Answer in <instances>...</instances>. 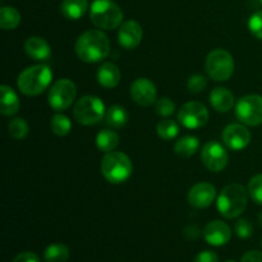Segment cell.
I'll return each mask as SVG.
<instances>
[{"mask_svg": "<svg viewBox=\"0 0 262 262\" xmlns=\"http://www.w3.org/2000/svg\"><path fill=\"white\" fill-rule=\"evenodd\" d=\"M76 54L84 63H97L110 53V41L100 30H90L82 33L76 41Z\"/></svg>", "mask_w": 262, "mask_h": 262, "instance_id": "obj_1", "label": "cell"}, {"mask_svg": "<svg viewBox=\"0 0 262 262\" xmlns=\"http://www.w3.org/2000/svg\"><path fill=\"white\" fill-rule=\"evenodd\" d=\"M53 72L45 64H36L20 72L17 79L19 91L26 96H37L42 94L51 83Z\"/></svg>", "mask_w": 262, "mask_h": 262, "instance_id": "obj_2", "label": "cell"}, {"mask_svg": "<svg viewBox=\"0 0 262 262\" xmlns=\"http://www.w3.org/2000/svg\"><path fill=\"white\" fill-rule=\"evenodd\" d=\"M217 210L227 219H235L247 207V192L242 184L233 183L224 187L216 201Z\"/></svg>", "mask_w": 262, "mask_h": 262, "instance_id": "obj_3", "label": "cell"}, {"mask_svg": "<svg viewBox=\"0 0 262 262\" xmlns=\"http://www.w3.org/2000/svg\"><path fill=\"white\" fill-rule=\"evenodd\" d=\"M123 10L113 0H95L90 7V19L97 28L114 30L122 26Z\"/></svg>", "mask_w": 262, "mask_h": 262, "instance_id": "obj_4", "label": "cell"}, {"mask_svg": "<svg viewBox=\"0 0 262 262\" xmlns=\"http://www.w3.org/2000/svg\"><path fill=\"white\" fill-rule=\"evenodd\" d=\"M133 173V164L125 154L112 151L101 160V174L113 184L124 183Z\"/></svg>", "mask_w": 262, "mask_h": 262, "instance_id": "obj_5", "label": "cell"}, {"mask_svg": "<svg viewBox=\"0 0 262 262\" xmlns=\"http://www.w3.org/2000/svg\"><path fill=\"white\" fill-rule=\"evenodd\" d=\"M205 69L207 76L214 81H228L234 73V59L229 51L224 49H215L207 55Z\"/></svg>", "mask_w": 262, "mask_h": 262, "instance_id": "obj_6", "label": "cell"}, {"mask_svg": "<svg viewBox=\"0 0 262 262\" xmlns=\"http://www.w3.org/2000/svg\"><path fill=\"white\" fill-rule=\"evenodd\" d=\"M105 105L97 96L87 95L81 97L73 107V117L79 124L94 125L105 118Z\"/></svg>", "mask_w": 262, "mask_h": 262, "instance_id": "obj_7", "label": "cell"}, {"mask_svg": "<svg viewBox=\"0 0 262 262\" xmlns=\"http://www.w3.org/2000/svg\"><path fill=\"white\" fill-rule=\"evenodd\" d=\"M235 117L241 123L250 127L262 124V96L246 95L235 104Z\"/></svg>", "mask_w": 262, "mask_h": 262, "instance_id": "obj_8", "label": "cell"}, {"mask_svg": "<svg viewBox=\"0 0 262 262\" xmlns=\"http://www.w3.org/2000/svg\"><path fill=\"white\" fill-rule=\"evenodd\" d=\"M76 95L77 87L74 82L68 78H61L56 81L49 90V105L55 112H63V110H67L73 104Z\"/></svg>", "mask_w": 262, "mask_h": 262, "instance_id": "obj_9", "label": "cell"}, {"mask_svg": "<svg viewBox=\"0 0 262 262\" xmlns=\"http://www.w3.org/2000/svg\"><path fill=\"white\" fill-rule=\"evenodd\" d=\"M209 110L199 101L186 102L178 112V120L188 129H197L204 127L209 120Z\"/></svg>", "mask_w": 262, "mask_h": 262, "instance_id": "obj_10", "label": "cell"}, {"mask_svg": "<svg viewBox=\"0 0 262 262\" xmlns=\"http://www.w3.org/2000/svg\"><path fill=\"white\" fill-rule=\"evenodd\" d=\"M201 160L210 171L219 173L224 170L229 161V155L224 146L215 141H210L202 147Z\"/></svg>", "mask_w": 262, "mask_h": 262, "instance_id": "obj_11", "label": "cell"}, {"mask_svg": "<svg viewBox=\"0 0 262 262\" xmlns=\"http://www.w3.org/2000/svg\"><path fill=\"white\" fill-rule=\"evenodd\" d=\"M130 97L140 106H151L156 102L158 90L148 78H137L130 84Z\"/></svg>", "mask_w": 262, "mask_h": 262, "instance_id": "obj_12", "label": "cell"}, {"mask_svg": "<svg viewBox=\"0 0 262 262\" xmlns=\"http://www.w3.org/2000/svg\"><path fill=\"white\" fill-rule=\"evenodd\" d=\"M223 143L225 147L233 151H241L250 145L251 133L245 125L229 124L224 128L222 135Z\"/></svg>", "mask_w": 262, "mask_h": 262, "instance_id": "obj_13", "label": "cell"}, {"mask_svg": "<svg viewBox=\"0 0 262 262\" xmlns=\"http://www.w3.org/2000/svg\"><path fill=\"white\" fill-rule=\"evenodd\" d=\"M143 37L142 26L137 20H127L122 23L118 31V41L119 45L125 50H133L141 43Z\"/></svg>", "mask_w": 262, "mask_h": 262, "instance_id": "obj_14", "label": "cell"}, {"mask_svg": "<svg viewBox=\"0 0 262 262\" xmlns=\"http://www.w3.org/2000/svg\"><path fill=\"white\" fill-rule=\"evenodd\" d=\"M215 197H216V188L207 182H200L194 184L188 192L189 205L196 209L209 207L215 201Z\"/></svg>", "mask_w": 262, "mask_h": 262, "instance_id": "obj_15", "label": "cell"}, {"mask_svg": "<svg viewBox=\"0 0 262 262\" xmlns=\"http://www.w3.org/2000/svg\"><path fill=\"white\" fill-rule=\"evenodd\" d=\"M204 238L210 246L220 247V246L227 245L232 238V230L227 223L222 220H214L210 222L204 229Z\"/></svg>", "mask_w": 262, "mask_h": 262, "instance_id": "obj_16", "label": "cell"}, {"mask_svg": "<svg viewBox=\"0 0 262 262\" xmlns=\"http://www.w3.org/2000/svg\"><path fill=\"white\" fill-rule=\"evenodd\" d=\"M25 51L31 59L37 61H46L51 56V48L45 38L40 36L28 37L25 42Z\"/></svg>", "mask_w": 262, "mask_h": 262, "instance_id": "obj_17", "label": "cell"}, {"mask_svg": "<svg viewBox=\"0 0 262 262\" xmlns=\"http://www.w3.org/2000/svg\"><path fill=\"white\" fill-rule=\"evenodd\" d=\"M20 107V101L18 95L12 87L3 84L0 86V113L4 117L17 114Z\"/></svg>", "mask_w": 262, "mask_h": 262, "instance_id": "obj_18", "label": "cell"}, {"mask_svg": "<svg viewBox=\"0 0 262 262\" xmlns=\"http://www.w3.org/2000/svg\"><path fill=\"white\" fill-rule=\"evenodd\" d=\"M210 104L216 112L227 113L234 106V95L225 87H216L210 94Z\"/></svg>", "mask_w": 262, "mask_h": 262, "instance_id": "obj_19", "label": "cell"}, {"mask_svg": "<svg viewBox=\"0 0 262 262\" xmlns=\"http://www.w3.org/2000/svg\"><path fill=\"white\" fill-rule=\"evenodd\" d=\"M97 82L104 89H114L119 84L122 73L114 63H104L97 71Z\"/></svg>", "mask_w": 262, "mask_h": 262, "instance_id": "obj_20", "label": "cell"}, {"mask_svg": "<svg viewBox=\"0 0 262 262\" xmlns=\"http://www.w3.org/2000/svg\"><path fill=\"white\" fill-rule=\"evenodd\" d=\"M89 9V0H63L60 13L67 19H79Z\"/></svg>", "mask_w": 262, "mask_h": 262, "instance_id": "obj_21", "label": "cell"}, {"mask_svg": "<svg viewBox=\"0 0 262 262\" xmlns=\"http://www.w3.org/2000/svg\"><path fill=\"white\" fill-rule=\"evenodd\" d=\"M200 147L199 138L194 136H184V137L179 138L174 145V152L179 156V158H191L192 155L196 154V151Z\"/></svg>", "mask_w": 262, "mask_h": 262, "instance_id": "obj_22", "label": "cell"}, {"mask_svg": "<svg viewBox=\"0 0 262 262\" xmlns=\"http://www.w3.org/2000/svg\"><path fill=\"white\" fill-rule=\"evenodd\" d=\"M105 123L113 128H123L129 120L127 110L120 105H113L105 113Z\"/></svg>", "mask_w": 262, "mask_h": 262, "instance_id": "obj_23", "label": "cell"}, {"mask_svg": "<svg viewBox=\"0 0 262 262\" xmlns=\"http://www.w3.org/2000/svg\"><path fill=\"white\" fill-rule=\"evenodd\" d=\"M119 145V136L113 129H104L96 136V146L102 152H112Z\"/></svg>", "mask_w": 262, "mask_h": 262, "instance_id": "obj_24", "label": "cell"}, {"mask_svg": "<svg viewBox=\"0 0 262 262\" xmlns=\"http://www.w3.org/2000/svg\"><path fill=\"white\" fill-rule=\"evenodd\" d=\"M22 17L20 13L13 7H2L0 9V27L4 31L14 30L19 26Z\"/></svg>", "mask_w": 262, "mask_h": 262, "instance_id": "obj_25", "label": "cell"}, {"mask_svg": "<svg viewBox=\"0 0 262 262\" xmlns=\"http://www.w3.org/2000/svg\"><path fill=\"white\" fill-rule=\"evenodd\" d=\"M46 262H67L69 258V248L63 243H53L43 252Z\"/></svg>", "mask_w": 262, "mask_h": 262, "instance_id": "obj_26", "label": "cell"}, {"mask_svg": "<svg viewBox=\"0 0 262 262\" xmlns=\"http://www.w3.org/2000/svg\"><path fill=\"white\" fill-rule=\"evenodd\" d=\"M50 127L54 135L56 136H67L72 129V122L67 115L61 114V113H56L53 115L50 120Z\"/></svg>", "mask_w": 262, "mask_h": 262, "instance_id": "obj_27", "label": "cell"}, {"mask_svg": "<svg viewBox=\"0 0 262 262\" xmlns=\"http://www.w3.org/2000/svg\"><path fill=\"white\" fill-rule=\"evenodd\" d=\"M158 136L164 141H171L178 136L179 125L173 119H163L156 127Z\"/></svg>", "mask_w": 262, "mask_h": 262, "instance_id": "obj_28", "label": "cell"}, {"mask_svg": "<svg viewBox=\"0 0 262 262\" xmlns=\"http://www.w3.org/2000/svg\"><path fill=\"white\" fill-rule=\"evenodd\" d=\"M8 132H9L10 137L14 140H23L27 137L30 127L23 118H14L8 124Z\"/></svg>", "mask_w": 262, "mask_h": 262, "instance_id": "obj_29", "label": "cell"}, {"mask_svg": "<svg viewBox=\"0 0 262 262\" xmlns=\"http://www.w3.org/2000/svg\"><path fill=\"white\" fill-rule=\"evenodd\" d=\"M248 193L256 204L262 205V174L252 177L248 182Z\"/></svg>", "mask_w": 262, "mask_h": 262, "instance_id": "obj_30", "label": "cell"}, {"mask_svg": "<svg viewBox=\"0 0 262 262\" xmlns=\"http://www.w3.org/2000/svg\"><path fill=\"white\" fill-rule=\"evenodd\" d=\"M155 110L160 117H170L176 110V104L169 97H161V99L156 100Z\"/></svg>", "mask_w": 262, "mask_h": 262, "instance_id": "obj_31", "label": "cell"}, {"mask_svg": "<svg viewBox=\"0 0 262 262\" xmlns=\"http://www.w3.org/2000/svg\"><path fill=\"white\" fill-rule=\"evenodd\" d=\"M207 86L206 78L201 74H193L187 81V89L191 94H201Z\"/></svg>", "mask_w": 262, "mask_h": 262, "instance_id": "obj_32", "label": "cell"}, {"mask_svg": "<svg viewBox=\"0 0 262 262\" xmlns=\"http://www.w3.org/2000/svg\"><path fill=\"white\" fill-rule=\"evenodd\" d=\"M234 230L241 239H248L253 234V227L248 220L239 219L234 224Z\"/></svg>", "mask_w": 262, "mask_h": 262, "instance_id": "obj_33", "label": "cell"}, {"mask_svg": "<svg viewBox=\"0 0 262 262\" xmlns=\"http://www.w3.org/2000/svg\"><path fill=\"white\" fill-rule=\"evenodd\" d=\"M248 28L255 37L262 40V10L251 15L250 20H248Z\"/></svg>", "mask_w": 262, "mask_h": 262, "instance_id": "obj_34", "label": "cell"}, {"mask_svg": "<svg viewBox=\"0 0 262 262\" xmlns=\"http://www.w3.org/2000/svg\"><path fill=\"white\" fill-rule=\"evenodd\" d=\"M193 262H219V257L212 251H202L196 256Z\"/></svg>", "mask_w": 262, "mask_h": 262, "instance_id": "obj_35", "label": "cell"}, {"mask_svg": "<svg viewBox=\"0 0 262 262\" xmlns=\"http://www.w3.org/2000/svg\"><path fill=\"white\" fill-rule=\"evenodd\" d=\"M183 234L188 241H197L201 235V230L197 225H187L183 229Z\"/></svg>", "mask_w": 262, "mask_h": 262, "instance_id": "obj_36", "label": "cell"}, {"mask_svg": "<svg viewBox=\"0 0 262 262\" xmlns=\"http://www.w3.org/2000/svg\"><path fill=\"white\" fill-rule=\"evenodd\" d=\"M12 262H41V261L36 253L26 251V252H20L19 255L15 256Z\"/></svg>", "mask_w": 262, "mask_h": 262, "instance_id": "obj_37", "label": "cell"}, {"mask_svg": "<svg viewBox=\"0 0 262 262\" xmlns=\"http://www.w3.org/2000/svg\"><path fill=\"white\" fill-rule=\"evenodd\" d=\"M241 262H262V252L260 251H250L245 253Z\"/></svg>", "mask_w": 262, "mask_h": 262, "instance_id": "obj_38", "label": "cell"}, {"mask_svg": "<svg viewBox=\"0 0 262 262\" xmlns=\"http://www.w3.org/2000/svg\"><path fill=\"white\" fill-rule=\"evenodd\" d=\"M258 223H260V225L262 227V212H260V215H258Z\"/></svg>", "mask_w": 262, "mask_h": 262, "instance_id": "obj_39", "label": "cell"}, {"mask_svg": "<svg viewBox=\"0 0 262 262\" xmlns=\"http://www.w3.org/2000/svg\"><path fill=\"white\" fill-rule=\"evenodd\" d=\"M225 262H235V261H233V260H229V261H225Z\"/></svg>", "mask_w": 262, "mask_h": 262, "instance_id": "obj_40", "label": "cell"}, {"mask_svg": "<svg viewBox=\"0 0 262 262\" xmlns=\"http://www.w3.org/2000/svg\"><path fill=\"white\" fill-rule=\"evenodd\" d=\"M261 4H262V0H261Z\"/></svg>", "mask_w": 262, "mask_h": 262, "instance_id": "obj_41", "label": "cell"}]
</instances>
